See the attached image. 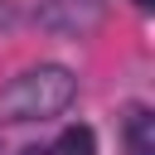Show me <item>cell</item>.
I'll list each match as a JSON object with an SVG mask.
<instances>
[{"mask_svg": "<svg viewBox=\"0 0 155 155\" xmlns=\"http://www.w3.org/2000/svg\"><path fill=\"white\" fill-rule=\"evenodd\" d=\"M78 97V78L63 63H39L0 92V121H48Z\"/></svg>", "mask_w": 155, "mask_h": 155, "instance_id": "6da1fadb", "label": "cell"}, {"mask_svg": "<svg viewBox=\"0 0 155 155\" xmlns=\"http://www.w3.org/2000/svg\"><path fill=\"white\" fill-rule=\"evenodd\" d=\"M34 19H39V29H48L58 39H87L102 29L107 5L102 0H44Z\"/></svg>", "mask_w": 155, "mask_h": 155, "instance_id": "7a4b0ae2", "label": "cell"}, {"mask_svg": "<svg viewBox=\"0 0 155 155\" xmlns=\"http://www.w3.org/2000/svg\"><path fill=\"white\" fill-rule=\"evenodd\" d=\"M126 155H155V116L136 111L126 121Z\"/></svg>", "mask_w": 155, "mask_h": 155, "instance_id": "3957f363", "label": "cell"}, {"mask_svg": "<svg viewBox=\"0 0 155 155\" xmlns=\"http://www.w3.org/2000/svg\"><path fill=\"white\" fill-rule=\"evenodd\" d=\"M48 155H97V136H92V126H68V131L53 140Z\"/></svg>", "mask_w": 155, "mask_h": 155, "instance_id": "277c9868", "label": "cell"}, {"mask_svg": "<svg viewBox=\"0 0 155 155\" xmlns=\"http://www.w3.org/2000/svg\"><path fill=\"white\" fill-rule=\"evenodd\" d=\"M24 155H48V150H39V145H34V150H24Z\"/></svg>", "mask_w": 155, "mask_h": 155, "instance_id": "5b68a950", "label": "cell"}, {"mask_svg": "<svg viewBox=\"0 0 155 155\" xmlns=\"http://www.w3.org/2000/svg\"><path fill=\"white\" fill-rule=\"evenodd\" d=\"M136 5H140V10H145V5H150V0H136Z\"/></svg>", "mask_w": 155, "mask_h": 155, "instance_id": "8992f818", "label": "cell"}]
</instances>
